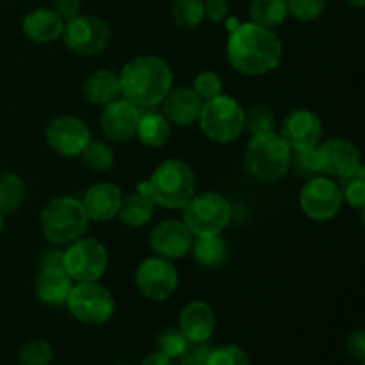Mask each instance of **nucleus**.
<instances>
[{
    "mask_svg": "<svg viewBox=\"0 0 365 365\" xmlns=\"http://www.w3.org/2000/svg\"><path fill=\"white\" fill-rule=\"evenodd\" d=\"M27 198V185L24 178L14 173L0 175V212L9 216L21 209Z\"/></svg>",
    "mask_w": 365,
    "mask_h": 365,
    "instance_id": "28",
    "label": "nucleus"
},
{
    "mask_svg": "<svg viewBox=\"0 0 365 365\" xmlns=\"http://www.w3.org/2000/svg\"><path fill=\"white\" fill-rule=\"evenodd\" d=\"M342 195L337 182L328 177L309 178L299 192V207L303 214L314 221L334 220L342 209Z\"/></svg>",
    "mask_w": 365,
    "mask_h": 365,
    "instance_id": "11",
    "label": "nucleus"
},
{
    "mask_svg": "<svg viewBox=\"0 0 365 365\" xmlns=\"http://www.w3.org/2000/svg\"><path fill=\"white\" fill-rule=\"evenodd\" d=\"M4 225H6V214H2V212H0V232H2Z\"/></svg>",
    "mask_w": 365,
    "mask_h": 365,
    "instance_id": "46",
    "label": "nucleus"
},
{
    "mask_svg": "<svg viewBox=\"0 0 365 365\" xmlns=\"http://www.w3.org/2000/svg\"><path fill=\"white\" fill-rule=\"evenodd\" d=\"M280 135L291 150H303L317 146L323 135V123L319 116L309 109H294L284 118Z\"/></svg>",
    "mask_w": 365,
    "mask_h": 365,
    "instance_id": "15",
    "label": "nucleus"
},
{
    "mask_svg": "<svg viewBox=\"0 0 365 365\" xmlns=\"http://www.w3.org/2000/svg\"><path fill=\"white\" fill-rule=\"evenodd\" d=\"M191 252L200 266L216 269V267L223 266L228 260V257H230V246L221 237V234L202 235V237H196L192 241Z\"/></svg>",
    "mask_w": 365,
    "mask_h": 365,
    "instance_id": "25",
    "label": "nucleus"
},
{
    "mask_svg": "<svg viewBox=\"0 0 365 365\" xmlns=\"http://www.w3.org/2000/svg\"><path fill=\"white\" fill-rule=\"evenodd\" d=\"M18 365H50L53 360V349L43 339H31L18 349Z\"/></svg>",
    "mask_w": 365,
    "mask_h": 365,
    "instance_id": "33",
    "label": "nucleus"
},
{
    "mask_svg": "<svg viewBox=\"0 0 365 365\" xmlns=\"http://www.w3.org/2000/svg\"><path fill=\"white\" fill-rule=\"evenodd\" d=\"M64 21L53 13L50 7H39V9L31 11L25 14L24 21H21V31L31 39L32 43L38 45H46V43H53L63 36Z\"/></svg>",
    "mask_w": 365,
    "mask_h": 365,
    "instance_id": "21",
    "label": "nucleus"
},
{
    "mask_svg": "<svg viewBox=\"0 0 365 365\" xmlns=\"http://www.w3.org/2000/svg\"><path fill=\"white\" fill-rule=\"evenodd\" d=\"M68 310L84 324H103L113 317L116 303L113 292L98 282H78L68 296Z\"/></svg>",
    "mask_w": 365,
    "mask_h": 365,
    "instance_id": "8",
    "label": "nucleus"
},
{
    "mask_svg": "<svg viewBox=\"0 0 365 365\" xmlns=\"http://www.w3.org/2000/svg\"><path fill=\"white\" fill-rule=\"evenodd\" d=\"M284 45L274 31L253 21L232 29L227 43V57L235 71L242 75H266L280 64Z\"/></svg>",
    "mask_w": 365,
    "mask_h": 365,
    "instance_id": "1",
    "label": "nucleus"
},
{
    "mask_svg": "<svg viewBox=\"0 0 365 365\" xmlns=\"http://www.w3.org/2000/svg\"><path fill=\"white\" fill-rule=\"evenodd\" d=\"M212 348L214 346L210 344L209 341H202V342L189 341L187 346H185L184 353L178 356L180 365H205L210 351H212Z\"/></svg>",
    "mask_w": 365,
    "mask_h": 365,
    "instance_id": "39",
    "label": "nucleus"
},
{
    "mask_svg": "<svg viewBox=\"0 0 365 365\" xmlns=\"http://www.w3.org/2000/svg\"><path fill=\"white\" fill-rule=\"evenodd\" d=\"M327 0H287L289 14L299 21H314L323 14Z\"/></svg>",
    "mask_w": 365,
    "mask_h": 365,
    "instance_id": "38",
    "label": "nucleus"
},
{
    "mask_svg": "<svg viewBox=\"0 0 365 365\" xmlns=\"http://www.w3.org/2000/svg\"><path fill=\"white\" fill-rule=\"evenodd\" d=\"M118 365H134V364H128V362H123V364H118Z\"/></svg>",
    "mask_w": 365,
    "mask_h": 365,
    "instance_id": "47",
    "label": "nucleus"
},
{
    "mask_svg": "<svg viewBox=\"0 0 365 365\" xmlns=\"http://www.w3.org/2000/svg\"><path fill=\"white\" fill-rule=\"evenodd\" d=\"M148 195L155 205L164 209H184L196 195L195 170L182 159L164 160L148 178Z\"/></svg>",
    "mask_w": 365,
    "mask_h": 365,
    "instance_id": "3",
    "label": "nucleus"
},
{
    "mask_svg": "<svg viewBox=\"0 0 365 365\" xmlns=\"http://www.w3.org/2000/svg\"><path fill=\"white\" fill-rule=\"evenodd\" d=\"M250 16L253 24L274 31L287 20V0H252Z\"/></svg>",
    "mask_w": 365,
    "mask_h": 365,
    "instance_id": "27",
    "label": "nucleus"
},
{
    "mask_svg": "<svg viewBox=\"0 0 365 365\" xmlns=\"http://www.w3.org/2000/svg\"><path fill=\"white\" fill-rule=\"evenodd\" d=\"M291 168H294V171L299 177H321V175H323V168H321V157L317 146L303 150H292Z\"/></svg>",
    "mask_w": 365,
    "mask_h": 365,
    "instance_id": "34",
    "label": "nucleus"
},
{
    "mask_svg": "<svg viewBox=\"0 0 365 365\" xmlns=\"http://www.w3.org/2000/svg\"><path fill=\"white\" fill-rule=\"evenodd\" d=\"M121 200V189L110 182H100V184L91 185L86 191L82 205H84L86 214L93 221H109L118 216Z\"/></svg>",
    "mask_w": 365,
    "mask_h": 365,
    "instance_id": "19",
    "label": "nucleus"
},
{
    "mask_svg": "<svg viewBox=\"0 0 365 365\" xmlns=\"http://www.w3.org/2000/svg\"><path fill=\"white\" fill-rule=\"evenodd\" d=\"M50 9L57 14L63 21L71 20L81 14V0H52Z\"/></svg>",
    "mask_w": 365,
    "mask_h": 365,
    "instance_id": "42",
    "label": "nucleus"
},
{
    "mask_svg": "<svg viewBox=\"0 0 365 365\" xmlns=\"http://www.w3.org/2000/svg\"><path fill=\"white\" fill-rule=\"evenodd\" d=\"M317 150H319L323 175L342 178L362 166L360 150L349 139H327L323 145H317Z\"/></svg>",
    "mask_w": 365,
    "mask_h": 365,
    "instance_id": "16",
    "label": "nucleus"
},
{
    "mask_svg": "<svg viewBox=\"0 0 365 365\" xmlns=\"http://www.w3.org/2000/svg\"><path fill=\"white\" fill-rule=\"evenodd\" d=\"M205 365H252V360L241 346L225 344L212 348Z\"/></svg>",
    "mask_w": 365,
    "mask_h": 365,
    "instance_id": "36",
    "label": "nucleus"
},
{
    "mask_svg": "<svg viewBox=\"0 0 365 365\" xmlns=\"http://www.w3.org/2000/svg\"><path fill=\"white\" fill-rule=\"evenodd\" d=\"M139 116H141L139 107L120 96L114 102L103 106L100 114V127L103 134L113 141H128L135 138Z\"/></svg>",
    "mask_w": 365,
    "mask_h": 365,
    "instance_id": "17",
    "label": "nucleus"
},
{
    "mask_svg": "<svg viewBox=\"0 0 365 365\" xmlns=\"http://www.w3.org/2000/svg\"><path fill=\"white\" fill-rule=\"evenodd\" d=\"M91 139V130L84 120L71 114L57 116L46 125L45 141L61 157H78Z\"/></svg>",
    "mask_w": 365,
    "mask_h": 365,
    "instance_id": "13",
    "label": "nucleus"
},
{
    "mask_svg": "<svg viewBox=\"0 0 365 365\" xmlns=\"http://www.w3.org/2000/svg\"><path fill=\"white\" fill-rule=\"evenodd\" d=\"M187 337L177 327H166L157 334V351L164 353L171 360H178L187 346Z\"/></svg>",
    "mask_w": 365,
    "mask_h": 365,
    "instance_id": "35",
    "label": "nucleus"
},
{
    "mask_svg": "<svg viewBox=\"0 0 365 365\" xmlns=\"http://www.w3.org/2000/svg\"><path fill=\"white\" fill-rule=\"evenodd\" d=\"M84 96L95 106H107L121 96L120 78L110 70L93 71L84 81Z\"/></svg>",
    "mask_w": 365,
    "mask_h": 365,
    "instance_id": "24",
    "label": "nucleus"
},
{
    "mask_svg": "<svg viewBox=\"0 0 365 365\" xmlns=\"http://www.w3.org/2000/svg\"><path fill=\"white\" fill-rule=\"evenodd\" d=\"M178 328L187 341H209L216 330V314L212 307L203 302H191L178 316Z\"/></svg>",
    "mask_w": 365,
    "mask_h": 365,
    "instance_id": "20",
    "label": "nucleus"
},
{
    "mask_svg": "<svg viewBox=\"0 0 365 365\" xmlns=\"http://www.w3.org/2000/svg\"><path fill=\"white\" fill-rule=\"evenodd\" d=\"M228 4L227 0H205V18L214 24H220L227 18Z\"/></svg>",
    "mask_w": 365,
    "mask_h": 365,
    "instance_id": "43",
    "label": "nucleus"
},
{
    "mask_svg": "<svg viewBox=\"0 0 365 365\" xmlns=\"http://www.w3.org/2000/svg\"><path fill=\"white\" fill-rule=\"evenodd\" d=\"M291 146L277 132L253 135L246 146L245 166L260 182H277L291 170Z\"/></svg>",
    "mask_w": 365,
    "mask_h": 365,
    "instance_id": "5",
    "label": "nucleus"
},
{
    "mask_svg": "<svg viewBox=\"0 0 365 365\" xmlns=\"http://www.w3.org/2000/svg\"><path fill=\"white\" fill-rule=\"evenodd\" d=\"M109 267L106 246L93 237H81L64 250V271L73 282H98Z\"/></svg>",
    "mask_w": 365,
    "mask_h": 365,
    "instance_id": "10",
    "label": "nucleus"
},
{
    "mask_svg": "<svg viewBox=\"0 0 365 365\" xmlns=\"http://www.w3.org/2000/svg\"><path fill=\"white\" fill-rule=\"evenodd\" d=\"M171 16L180 29L200 27L205 20V0H175Z\"/></svg>",
    "mask_w": 365,
    "mask_h": 365,
    "instance_id": "30",
    "label": "nucleus"
},
{
    "mask_svg": "<svg viewBox=\"0 0 365 365\" xmlns=\"http://www.w3.org/2000/svg\"><path fill=\"white\" fill-rule=\"evenodd\" d=\"M195 235L191 234L184 221L166 220L155 225L150 234V248L159 257L168 260L184 259L191 253Z\"/></svg>",
    "mask_w": 365,
    "mask_h": 365,
    "instance_id": "14",
    "label": "nucleus"
},
{
    "mask_svg": "<svg viewBox=\"0 0 365 365\" xmlns=\"http://www.w3.org/2000/svg\"><path fill=\"white\" fill-rule=\"evenodd\" d=\"M139 113L141 116H139L138 132H135L139 141L150 148H160L166 145L171 127L164 114L157 110V107H145V109H139Z\"/></svg>",
    "mask_w": 365,
    "mask_h": 365,
    "instance_id": "23",
    "label": "nucleus"
},
{
    "mask_svg": "<svg viewBox=\"0 0 365 365\" xmlns=\"http://www.w3.org/2000/svg\"><path fill=\"white\" fill-rule=\"evenodd\" d=\"M81 157L84 166L95 173H106L114 164L113 148L100 139H89V143L81 152Z\"/></svg>",
    "mask_w": 365,
    "mask_h": 365,
    "instance_id": "29",
    "label": "nucleus"
},
{
    "mask_svg": "<svg viewBox=\"0 0 365 365\" xmlns=\"http://www.w3.org/2000/svg\"><path fill=\"white\" fill-rule=\"evenodd\" d=\"M73 280L66 271H39L34 280V294L45 305H66Z\"/></svg>",
    "mask_w": 365,
    "mask_h": 365,
    "instance_id": "22",
    "label": "nucleus"
},
{
    "mask_svg": "<svg viewBox=\"0 0 365 365\" xmlns=\"http://www.w3.org/2000/svg\"><path fill=\"white\" fill-rule=\"evenodd\" d=\"M182 221L195 237L221 234L232 221V205L220 192L195 195L185 203Z\"/></svg>",
    "mask_w": 365,
    "mask_h": 365,
    "instance_id": "7",
    "label": "nucleus"
},
{
    "mask_svg": "<svg viewBox=\"0 0 365 365\" xmlns=\"http://www.w3.org/2000/svg\"><path fill=\"white\" fill-rule=\"evenodd\" d=\"M64 45L70 52L81 57H93L102 53L110 43V27L103 18L95 14H77L64 21Z\"/></svg>",
    "mask_w": 365,
    "mask_h": 365,
    "instance_id": "9",
    "label": "nucleus"
},
{
    "mask_svg": "<svg viewBox=\"0 0 365 365\" xmlns=\"http://www.w3.org/2000/svg\"><path fill=\"white\" fill-rule=\"evenodd\" d=\"M89 221L82 202L73 196H57L41 210L43 235L53 245H71L84 237Z\"/></svg>",
    "mask_w": 365,
    "mask_h": 365,
    "instance_id": "4",
    "label": "nucleus"
},
{
    "mask_svg": "<svg viewBox=\"0 0 365 365\" xmlns=\"http://www.w3.org/2000/svg\"><path fill=\"white\" fill-rule=\"evenodd\" d=\"M198 121L207 139L228 145L245 132V109L237 100L221 93L203 102Z\"/></svg>",
    "mask_w": 365,
    "mask_h": 365,
    "instance_id": "6",
    "label": "nucleus"
},
{
    "mask_svg": "<svg viewBox=\"0 0 365 365\" xmlns=\"http://www.w3.org/2000/svg\"><path fill=\"white\" fill-rule=\"evenodd\" d=\"M192 89L203 102H207V100L223 93V82H221L220 75L205 70L196 75L195 81H192Z\"/></svg>",
    "mask_w": 365,
    "mask_h": 365,
    "instance_id": "37",
    "label": "nucleus"
},
{
    "mask_svg": "<svg viewBox=\"0 0 365 365\" xmlns=\"http://www.w3.org/2000/svg\"><path fill=\"white\" fill-rule=\"evenodd\" d=\"M135 285L146 299L164 302L178 287V271L173 262L163 257H148L135 271Z\"/></svg>",
    "mask_w": 365,
    "mask_h": 365,
    "instance_id": "12",
    "label": "nucleus"
},
{
    "mask_svg": "<svg viewBox=\"0 0 365 365\" xmlns=\"http://www.w3.org/2000/svg\"><path fill=\"white\" fill-rule=\"evenodd\" d=\"M346 351L356 362L365 360V334L362 328H356L346 339Z\"/></svg>",
    "mask_w": 365,
    "mask_h": 365,
    "instance_id": "41",
    "label": "nucleus"
},
{
    "mask_svg": "<svg viewBox=\"0 0 365 365\" xmlns=\"http://www.w3.org/2000/svg\"><path fill=\"white\" fill-rule=\"evenodd\" d=\"M155 210V203L150 196L143 195V192H130L121 200L120 210H118V217L121 223L127 225L130 228L145 227L153 216Z\"/></svg>",
    "mask_w": 365,
    "mask_h": 365,
    "instance_id": "26",
    "label": "nucleus"
},
{
    "mask_svg": "<svg viewBox=\"0 0 365 365\" xmlns=\"http://www.w3.org/2000/svg\"><path fill=\"white\" fill-rule=\"evenodd\" d=\"M346 4H349L351 7H356V9H360V7H364L365 0H344Z\"/></svg>",
    "mask_w": 365,
    "mask_h": 365,
    "instance_id": "45",
    "label": "nucleus"
},
{
    "mask_svg": "<svg viewBox=\"0 0 365 365\" xmlns=\"http://www.w3.org/2000/svg\"><path fill=\"white\" fill-rule=\"evenodd\" d=\"M160 103H163L160 113L170 123L178 125V127H189L198 121L203 100L196 95L192 88H177L170 89Z\"/></svg>",
    "mask_w": 365,
    "mask_h": 365,
    "instance_id": "18",
    "label": "nucleus"
},
{
    "mask_svg": "<svg viewBox=\"0 0 365 365\" xmlns=\"http://www.w3.org/2000/svg\"><path fill=\"white\" fill-rule=\"evenodd\" d=\"M39 271H64V250L48 248L39 255Z\"/></svg>",
    "mask_w": 365,
    "mask_h": 365,
    "instance_id": "40",
    "label": "nucleus"
},
{
    "mask_svg": "<svg viewBox=\"0 0 365 365\" xmlns=\"http://www.w3.org/2000/svg\"><path fill=\"white\" fill-rule=\"evenodd\" d=\"M121 98L139 109L157 107L173 86V71L159 56H138L128 61L118 75Z\"/></svg>",
    "mask_w": 365,
    "mask_h": 365,
    "instance_id": "2",
    "label": "nucleus"
},
{
    "mask_svg": "<svg viewBox=\"0 0 365 365\" xmlns=\"http://www.w3.org/2000/svg\"><path fill=\"white\" fill-rule=\"evenodd\" d=\"M339 189H341L342 202L356 210H364L365 207V168L364 164L353 173L339 178Z\"/></svg>",
    "mask_w": 365,
    "mask_h": 365,
    "instance_id": "31",
    "label": "nucleus"
},
{
    "mask_svg": "<svg viewBox=\"0 0 365 365\" xmlns=\"http://www.w3.org/2000/svg\"><path fill=\"white\" fill-rule=\"evenodd\" d=\"M141 365H173V360H171L170 356L164 355V353L153 351V353H148V355L143 359Z\"/></svg>",
    "mask_w": 365,
    "mask_h": 365,
    "instance_id": "44",
    "label": "nucleus"
},
{
    "mask_svg": "<svg viewBox=\"0 0 365 365\" xmlns=\"http://www.w3.org/2000/svg\"><path fill=\"white\" fill-rule=\"evenodd\" d=\"M277 127V118L271 107L264 103H255L250 109H245V130L253 135H262L274 132Z\"/></svg>",
    "mask_w": 365,
    "mask_h": 365,
    "instance_id": "32",
    "label": "nucleus"
}]
</instances>
